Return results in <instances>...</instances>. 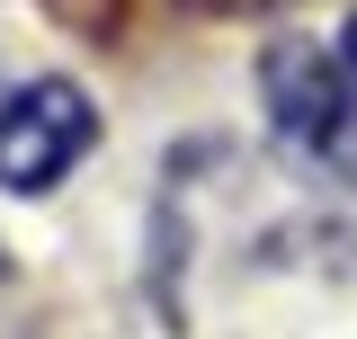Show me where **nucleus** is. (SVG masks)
<instances>
[{
  "label": "nucleus",
  "instance_id": "obj_1",
  "mask_svg": "<svg viewBox=\"0 0 357 339\" xmlns=\"http://www.w3.org/2000/svg\"><path fill=\"white\" fill-rule=\"evenodd\" d=\"M259 107L304 161L357 179V81L321 36H277L259 54Z\"/></svg>",
  "mask_w": 357,
  "mask_h": 339
},
{
  "label": "nucleus",
  "instance_id": "obj_2",
  "mask_svg": "<svg viewBox=\"0 0 357 339\" xmlns=\"http://www.w3.org/2000/svg\"><path fill=\"white\" fill-rule=\"evenodd\" d=\"M89 152H98V107H89L81 81L45 72V81H27V89L0 98V188H9V197L63 188Z\"/></svg>",
  "mask_w": 357,
  "mask_h": 339
},
{
  "label": "nucleus",
  "instance_id": "obj_3",
  "mask_svg": "<svg viewBox=\"0 0 357 339\" xmlns=\"http://www.w3.org/2000/svg\"><path fill=\"white\" fill-rule=\"evenodd\" d=\"M331 54H340V72H349V81H357V9H349V27L331 36Z\"/></svg>",
  "mask_w": 357,
  "mask_h": 339
},
{
  "label": "nucleus",
  "instance_id": "obj_4",
  "mask_svg": "<svg viewBox=\"0 0 357 339\" xmlns=\"http://www.w3.org/2000/svg\"><path fill=\"white\" fill-rule=\"evenodd\" d=\"M215 9H268V0H215Z\"/></svg>",
  "mask_w": 357,
  "mask_h": 339
}]
</instances>
